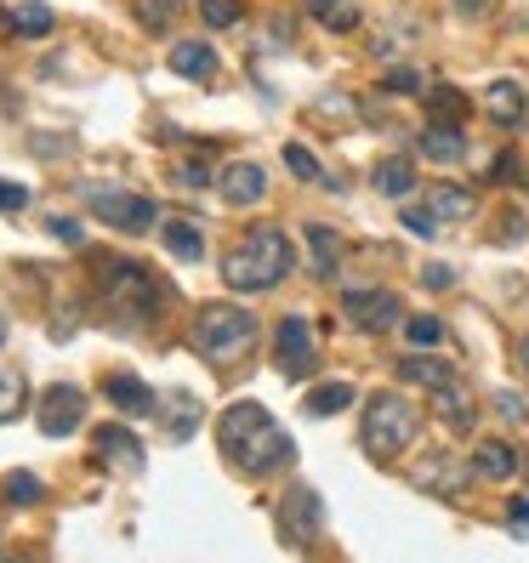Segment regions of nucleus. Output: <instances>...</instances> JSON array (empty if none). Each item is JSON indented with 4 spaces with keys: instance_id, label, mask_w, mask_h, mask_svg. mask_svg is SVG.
Returning <instances> with one entry per match:
<instances>
[{
    "instance_id": "obj_47",
    "label": "nucleus",
    "mask_w": 529,
    "mask_h": 563,
    "mask_svg": "<svg viewBox=\"0 0 529 563\" xmlns=\"http://www.w3.org/2000/svg\"><path fill=\"white\" fill-rule=\"evenodd\" d=\"M518 365H524V370H529V336H524V342H518Z\"/></svg>"
},
{
    "instance_id": "obj_8",
    "label": "nucleus",
    "mask_w": 529,
    "mask_h": 563,
    "mask_svg": "<svg viewBox=\"0 0 529 563\" xmlns=\"http://www.w3.org/2000/svg\"><path fill=\"white\" fill-rule=\"evenodd\" d=\"M273 358H280V370L285 376H308L319 365V342H313V325L291 314L280 330H273Z\"/></svg>"
},
{
    "instance_id": "obj_15",
    "label": "nucleus",
    "mask_w": 529,
    "mask_h": 563,
    "mask_svg": "<svg viewBox=\"0 0 529 563\" xmlns=\"http://www.w3.org/2000/svg\"><path fill=\"white\" fill-rule=\"evenodd\" d=\"M467 467L462 461H450V455H433L427 467H416V490H427V495H462L467 490Z\"/></svg>"
},
{
    "instance_id": "obj_31",
    "label": "nucleus",
    "mask_w": 529,
    "mask_h": 563,
    "mask_svg": "<svg viewBox=\"0 0 529 563\" xmlns=\"http://www.w3.org/2000/svg\"><path fill=\"white\" fill-rule=\"evenodd\" d=\"M199 17H206V29H234L245 17V7L239 0H199Z\"/></svg>"
},
{
    "instance_id": "obj_48",
    "label": "nucleus",
    "mask_w": 529,
    "mask_h": 563,
    "mask_svg": "<svg viewBox=\"0 0 529 563\" xmlns=\"http://www.w3.org/2000/svg\"><path fill=\"white\" fill-rule=\"evenodd\" d=\"M0 342H7V319H0Z\"/></svg>"
},
{
    "instance_id": "obj_35",
    "label": "nucleus",
    "mask_w": 529,
    "mask_h": 563,
    "mask_svg": "<svg viewBox=\"0 0 529 563\" xmlns=\"http://www.w3.org/2000/svg\"><path fill=\"white\" fill-rule=\"evenodd\" d=\"M405 228L410 234H421V240H439V217H433V205H405Z\"/></svg>"
},
{
    "instance_id": "obj_23",
    "label": "nucleus",
    "mask_w": 529,
    "mask_h": 563,
    "mask_svg": "<svg viewBox=\"0 0 529 563\" xmlns=\"http://www.w3.org/2000/svg\"><path fill=\"white\" fill-rule=\"evenodd\" d=\"M353 399H359V393H353V381H319L302 404H308V416H336V409H347Z\"/></svg>"
},
{
    "instance_id": "obj_16",
    "label": "nucleus",
    "mask_w": 529,
    "mask_h": 563,
    "mask_svg": "<svg viewBox=\"0 0 529 563\" xmlns=\"http://www.w3.org/2000/svg\"><path fill=\"white\" fill-rule=\"evenodd\" d=\"M165 63H171V74H183V81H211V74H217V51L206 40H176Z\"/></svg>"
},
{
    "instance_id": "obj_26",
    "label": "nucleus",
    "mask_w": 529,
    "mask_h": 563,
    "mask_svg": "<svg viewBox=\"0 0 529 563\" xmlns=\"http://www.w3.org/2000/svg\"><path fill=\"white\" fill-rule=\"evenodd\" d=\"M132 12L148 35H165L176 17H183V0H132Z\"/></svg>"
},
{
    "instance_id": "obj_25",
    "label": "nucleus",
    "mask_w": 529,
    "mask_h": 563,
    "mask_svg": "<svg viewBox=\"0 0 529 563\" xmlns=\"http://www.w3.org/2000/svg\"><path fill=\"white\" fill-rule=\"evenodd\" d=\"M52 23H58V17H52V7H40V0H23V7L7 17V29H12V35L40 40V35H52Z\"/></svg>"
},
{
    "instance_id": "obj_41",
    "label": "nucleus",
    "mask_w": 529,
    "mask_h": 563,
    "mask_svg": "<svg viewBox=\"0 0 529 563\" xmlns=\"http://www.w3.org/2000/svg\"><path fill=\"white\" fill-rule=\"evenodd\" d=\"M495 234H501V245H518V240H524V217H518V211H507Z\"/></svg>"
},
{
    "instance_id": "obj_22",
    "label": "nucleus",
    "mask_w": 529,
    "mask_h": 563,
    "mask_svg": "<svg viewBox=\"0 0 529 563\" xmlns=\"http://www.w3.org/2000/svg\"><path fill=\"white\" fill-rule=\"evenodd\" d=\"M370 183H376V194H387V199H405V194L416 188V166H410V160H398V154H393V160H382V166L370 171Z\"/></svg>"
},
{
    "instance_id": "obj_11",
    "label": "nucleus",
    "mask_w": 529,
    "mask_h": 563,
    "mask_svg": "<svg viewBox=\"0 0 529 563\" xmlns=\"http://www.w3.org/2000/svg\"><path fill=\"white\" fill-rule=\"evenodd\" d=\"M103 393H109V404L120 409V416H155V409H160L155 388H148V381H137L132 370H114V376H103Z\"/></svg>"
},
{
    "instance_id": "obj_46",
    "label": "nucleus",
    "mask_w": 529,
    "mask_h": 563,
    "mask_svg": "<svg viewBox=\"0 0 529 563\" xmlns=\"http://www.w3.org/2000/svg\"><path fill=\"white\" fill-rule=\"evenodd\" d=\"M302 7H308L313 17H324V12H331V7H336V0H302Z\"/></svg>"
},
{
    "instance_id": "obj_17",
    "label": "nucleus",
    "mask_w": 529,
    "mask_h": 563,
    "mask_svg": "<svg viewBox=\"0 0 529 563\" xmlns=\"http://www.w3.org/2000/svg\"><path fill=\"white\" fill-rule=\"evenodd\" d=\"M518 467H524V461H518V450L507 444V439H484V444H478V455H472V473H484V478H518Z\"/></svg>"
},
{
    "instance_id": "obj_1",
    "label": "nucleus",
    "mask_w": 529,
    "mask_h": 563,
    "mask_svg": "<svg viewBox=\"0 0 529 563\" xmlns=\"http://www.w3.org/2000/svg\"><path fill=\"white\" fill-rule=\"evenodd\" d=\"M217 444H222V455H229V467H239L245 478H268V473L291 467V432L250 399L222 409Z\"/></svg>"
},
{
    "instance_id": "obj_40",
    "label": "nucleus",
    "mask_w": 529,
    "mask_h": 563,
    "mask_svg": "<svg viewBox=\"0 0 529 563\" xmlns=\"http://www.w3.org/2000/svg\"><path fill=\"white\" fill-rule=\"evenodd\" d=\"M46 228H52V234H58L63 245H81V222H74V217H52Z\"/></svg>"
},
{
    "instance_id": "obj_27",
    "label": "nucleus",
    "mask_w": 529,
    "mask_h": 563,
    "mask_svg": "<svg viewBox=\"0 0 529 563\" xmlns=\"http://www.w3.org/2000/svg\"><path fill=\"white\" fill-rule=\"evenodd\" d=\"M433 217H439V222H467V217H472V194L456 188V183L433 188Z\"/></svg>"
},
{
    "instance_id": "obj_3",
    "label": "nucleus",
    "mask_w": 529,
    "mask_h": 563,
    "mask_svg": "<svg viewBox=\"0 0 529 563\" xmlns=\"http://www.w3.org/2000/svg\"><path fill=\"white\" fill-rule=\"evenodd\" d=\"M285 273H291V240L280 234V228H250V234L222 256V279H229L239 296L273 291Z\"/></svg>"
},
{
    "instance_id": "obj_45",
    "label": "nucleus",
    "mask_w": 529,
    "mask_h": 563,
    "mask_svg": "<svg viewBox=\"0 0 529 563\" xmlns=\"http://www.w3.org/2000/svg\"><path fill=\"white\" fill-rule=\"evenodd\" d=\"M490 176H495V183H507V176H518V160H513V154H501V160L490 166Z\"/></svg>"
},
{
    "instance_id": "obj_44",
    "label": "nucleus",
    "mask_w": 529,
    "mask_h": 563,
    "mask_svg": "<svg viewBox=\"0 0 529 563\" xmlns=\"http://www.w3.org/2000/svg\"><path fill=\"white\" fill-rule=\"evenodd\" d=\"M176 183H188V188H206V183H211V171H206V166H176Z\"/></svg>"
},
{
    "instance_id": "obj_5",
    "label": "nucleus",
    "mask_w": 529,
    "mask_h": 563,
    "mask_svg": "<svg viewBox=\"0 0 529 563\" xmlns=\"http://www.w3.org/2000/svg\"><path fill=\"white\" fill-rule=\"evenodd\" d=\"M359 439H365V450H370L376 461H393L398 450L416 439V409L398 399V393H370Z\"/></svg>"
},
{
    "instance_id": "obj_19",
    "label": "nucleus",
    "mask_w": 529,
    "mask_h": 563,
    "mask_svg": "<svg viewBox=\"0 0 529 563\" xmlns=\"http://www.w3.org/2000/svg\"><path fill=\"white\" fill-rule=\"evenodd\" d=\"M160 240H165V250L176 256V262H199V256H206V240H199V228L188 217H165Z\"/></svg>"
},
{
    "instance_id": "obj_2",
    "label": "nucleus",
    "mask_w": 529,
    "mask_h": 563,
    "mask_svg": "<svg viewBox=\"0 0 529 563\" xmlns=\"http://www.w3.org/2000/svg\"><path fill=\"white\" fill-rule=\"evenodd\" d=\"M97 296H103V314L120 325V330H143L160 319L165 307V285L155 273H148L143 262H132V256H114V262H103V285H97Z\"/></svg>"
},
{
    "instance_id": "obj_10",
    "label": "nucleus",
    "mask_w": 529,
    "mask_h": 563,
    "mask_svg": "<svg viewBox=\"0 0 529 563\" xmlns=\"http://www.w3.org/2000/svg\"><path fill=\"white\" fill-rule=\"evenodd\" d=\"M280 529H285V541L291 547H308L313 535H319V495L313 490H285V501H280Z\"/></svg>"
},
{
    "instance_id": "obj_6",
    "label": "nucleus",
    "mask_w": 529,
    "mask_h": 563,
    "mask_svg": "<svg viewBox=\"0 0 529 563\" xmlns=\"http://www.w3.org/2000/svg\"><path fill=\"white\" fill-rule=\"evenodd\" d=\"M86 211H91L97 222L120 228V234H143V228L160 222V205L143 199V194H132V188H86Z\"/></svg>"
},
{
    "instance_id": "obj_7",
    "label": "nucleus",
    "mask_w": 529,
    "mask_h": 563,
    "mask_svg": "<svg viewBox=\"0 0 529 563\" xmlns=\"http://www.w3.org/2000/svg\"><path fill=\"white\" fill-rule=\"evenodd\" d=\"M342 314H347V325H359V330H393L398 319H405V302H398L393 291H382V285H365V291L342 296Z\"/></svg>"
},
{
    "instance_id": "obj_38",
    "label": "nucleus",
    "mask_w": 529,
    "mask_h": 563,
    "mask_svg": "<svg viewBox=\"0 0 529 563\" xmlns=\"http://www.w3.org/2000/svg\"><path fill=\"white\" fill-rule=\"evenodd\" d=\"M23 205H29V188H23V183H7V176H0V211H23Z\"/></svg>"
},
{
    "instance_id": "obj_34",
    "label": "nucleus",
    "mask_w": 529,
    "mask_h": 563,
    "mask_svg": "<svg viewBox=\"0 0 529 563\" xmlns=\"http://www.w3.org/2000/svg\"><path fill=\"white\" fill-rule=\"evenodd\" d=\"M405 336H410V347L421 353V347H439V342H444V325H439L433 314H421V319H410Z\"/></svg>"
},
{
    "instance_id": "obj_33",
    "label": "nucleus",
    "mask_w": 529,
    "mask_h": 563,
    "mask_svg": "<svg viewBox=\"0 0 529 563\" xmlns=\"http://www.w3.org/2000/svg\"><path fill=\"white\" fill-rule=\"evenodd\" d=\"M285 166H291V176H302V183H319V160H313V154L308 148H302V143H285Z\"/></svg>"
},
{
    "instance_id": "obj_30",
    "label": "nucleus",
    "mask_w": 529,
    "mask_h": 563,
    "mask_svg": "<svg viewBox=\"0 0 529 563\" xmlns=\"http://www.w3.org/2000/svg\"><path fill=\"white\" fill-rule=\"evenodd\" d=\"M427 109H433V125H456L467 114V97L456 86H433L427 91Z\"/></svg>"
},
{
    "instance_id": "obj_37",
    "label": "nucleus",
    "mask_w": 529,
    "mask_h": 563,
    "mask_svg": "<svg viewBox=\"0 0 529 563\" xmlns=\"http://www.w3.org/2000/svg\"><path fill=\"white\" fill-rule=\"evenodd\" d=\"M507 535H513V541H529V501L507 506Z\"/></svg>"
},
{
    "instance_id": "obj_4",
    "label": "nucleus",
    "mask_w": 529,
    "mask_h": 563,
    "mask_svg": "<svg viewBox=\"0 0 529 563\" xmlns=\"http://www.w3.org/2000/svg\"><path fill=\"white\" fill-rule=\"evenodd\" d=\"M194 347H199V358H211V365H234V358H245L257 347V319L234 302H211V307H199V319H194Z\"/></svg>"
},
{
    "instance_id": "obj_36",
    "label": "nucleus",
    "mask_w": 529,
    "mask_h": 563,
    "mask_svg": "<svg viewBox=\"0 0 529 563\" xmlns=\"http://www.w3.org/2000/svg\"><path fill=\"white\" fill-rule=\"evenodd\" d=\"M319 23H324V29H331V35H347V29H353V23H359V12H353V0H336V7H331V12H324Z\"/></svg>"
},
{
    "instance_id": "obj_13",
    "label": "nucleus",
    "mask_w": 529,
    "mask_h": 563,
    "mask_svg": "<svg viewBox=\"0 0 529 563\" xmlns=\"http://www.w3.org/2000/svg\"><path fill=\"white\" fill-rule=\"evenodd\" d=\"M217 188H222V199H229V205H257L268 194V171L257 160H234V166H222Z\"/></svg>"
},
{
    "instance_id": "obj_14",
    "label": "nucleus",
    "mask_w": 529,
    "mask_h": 563,
    "mask_svg": "<svg viewBox=\"0 0 529 563\" xmlns=\"http://www.w3.org/2000/svg\"><path fill=\"white\" fill-rule=\"evenodd\" d=\"M97 461H109V467H120V473H137L143 467V444L132 439V427L109 421V427H97Z\"/></svg>"
},
{
    "instance_id": "obj_29",
    "label": "nucleus",
    "mask_w": 529,
    "mask_h": 563,
    "mask_svg": "<svg viewBox=\"0 0 529 563\" xmlns=\"http://www.w3.org/2000/svg\"><path fill=\"white\" fill-rule=\"evenodd\" d=\"M23 404H29V381L17 370H0V421H17Z\"/></svg>"
},
{
    "instance_id": "obj_39",
    "label": "nucleus",
    "mask_w": 529,
    "mask_h": 563,
    "mask_svg": "<svg viewBox=\"0 0 529 563\" xmlns=\"http://www.w3.org/2000/svg\"><path fill=\"white\" fill-rule=\"evenodd\" d=\"M387 91H405V97L421 91V74H416V69H393V74H387Z\"/></svg>"
},
{
    "instance_id": "obj_18",
    "label": "nucleus",
    "mask_w": 529,
    "mask_h": 563,
    "mask_svg": "<svg viewBox=\"0 0 529 563\" xmlns=\"http://www.w3.org/2000/svg\"><path fill=\"white\" fill-rule=\"evenodd\" d=\"M484 114L495 120V125H524V86L518 81H495L490 91H484Z\"/></svg>"
},
{
    "instance_id": "obj_28",
    "label": "nucleus",
    "mask_w": 529,
    "mask_h": 563,
    "mask_svg": "<svg viewBox=\"0 0 529 563\" xmlns=\"http://www.w3.org/2000/svg\"><path fill=\"white\" fill-rule=\"evenodd\" d=\"M398 376H405V381H416V388H444V381H450V365H439V358H421V353H410L405 365H398Z\"/></svg>"
},
{
    "instance_id": "obj_12",
    "label": "nucleus",
    "mask_w": 529,
    "mask_h": 563,
    "mask_svg": "<svg viewBox=\"0 0 529 563\" xmlns=\"http://www.w3.org/2000/svg\"><path fill=\"white\" fill-rule=\"evenodd\" d=\"M433 416H439L450 432H472V421H478V404H472V388H467V381H456V376H450L444 388H433Z\"/></svg>"
},
{
    "instance_id": "obj_9",
    "label": "nucleus",
    "mask_w": 529,
    "mask_h": 563,
    "mask_svg": "<svg viewBox=\"0 0 529 563\" xmlns=\"http://www.w3.org/2000/svg\"><path fill=\"white\" fill-rule=\"evenodd\" d=\"M81 421H86V393L74 388V381H58V388L40 393V432L46 439H69Z\"/></svg>"
},
{
    "instance_id": "obj_43",
    "label": "nucleus",
    "mask_w": 529,
    "mask_h": 563,
    "mask_svg": "<svg viewBox=\"0 0 529 563\" xmlns=\"http://www.w3.org/2000/svg\"><path fill=\"white\" fill-rule=\"evenodd\" d=\"M421 279H427V291H450V279H456V273L439 268V262H427V268H421Z\"/></svg>"
},
{
    "instance_id": "obj_24",
    "label": "nucleus",
    "mask_w": 529,
    "mask_h": 563,
    "mask_svg": "<svg viewBox=\"0 0 529 563\" xmlns=\"http://www.w3.org/2000/svg\"><path fill=\"white\" fill-rule=\"evenodd\" d=\"M165 421H171V439H176V444L194 439V427H199V399H194V393H165Z\"/></svg>"
},
{
    "instance_id": "obj_42",
    "label": "nucleus",
    "mask_w": 529,
    "mask_h": 563,
    "mask_svg": "<svg viewBox=\"0 0 529 563\" xmlns=\"http://www.w3.org/2000/svg\"><path fill=\"white\" fill-rule=\"evenodd\" d=\"M495 409H501L507 421H524V416H529V404H524L518 393H501V399H495Z\"/></svg>"
},
{
    "instance_id": "obj_21",
    "label": "nucleus",
    "mask_w": 529,
    "mask_h": 563,
    "mask_svg": "<svg viewBox=\"0 0 529 563\" xmlns=\"http://www.w3.org/2000/svg\"><path fill=\"white\" fill-rule=\"evenodd\" d=\"M308 256H313V273L319 279H336V268H342V234H336V228H324V222H313L308 228Z\"/></svg>"
},
{
    "instance_id": "obj_32",
    "label": "nucleus",
    "mask_w": 529,
    "mask_h": 563,
    "mask_svg": "<svg viewBox=\"0 0 529 563\" xmlns=\"http://www.w3.org/2000/svg\"><path fill=\"white\" fill-rule=\"evenodd\" d=\"M7 501H12V506H35V501H46V484H40L35 473H12V478H7Z\"/></svg>"
},
{
    "instance_id": "obj_20",
    "label": "nucleus",
    "mask_w": 529,
    "mask_h": 563,
    "mask_svg": "<svg viewBox=\"0 0 529 563\" xmlns=\"http://www.w3.org/2000/svg\"><path fill=\"white\" fill-rule=\"evenodd\" d=\"M421 154L433 166H462L467 160V143H462L456 125H427V132H421Z\"/></svg>"
}]
</instances>
